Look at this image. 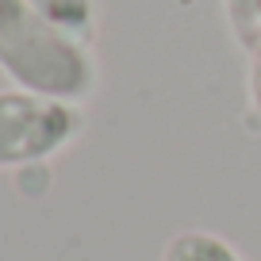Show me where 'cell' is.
Here are the masks:
<instances>
[{
	"label": "cell",
	"instance_id": "obj_1",
	"mask_svg": "<svg viewBox=\"0 0 261 261\" xmlns=\"http://www.w3.org/2000/svg\"><path fill=\"white\" fill-rule=\"evenodd\" d=\"M0 73L19 92L81 104L96 89V58L35 0H0Z\"/></svg>",
	"mask_w": 261,
	"mask_h": 261
},
{
	"label": "cell",
	"instance_id": "obj_2",
	"mask_svg": "<svg viewBox=\"0 0 261 261\" xmlns=\"http://www.w3.org/2000/svg\"><path fill=\"white\" fill-rule=\"evenodd\" d=\"M77 135H81L77 104L31 96L19 89L0 92V169L50 162Z\"/></svg>",
	"mask_w": 261,
	"mask_h": 261
},
{
	"label": "cell",
	"instance_id": "obj_3",
	"mask_svg": "<svg viewBox=\"0 0 261 261\" xmlns=\"http://www.w3.org/2000/svg\"><path fill=\"white\" fill-rule=\"evenodd\" d=\"M162 261H242V253L212 230H180L165 242Z\"/></svg>",
	"mask_w": 261,
	"mask_h": 261
},
{
	"label": "cell",
	"instance_id": "obj_4",
	"mask_svg": "<svg viewBox=\"0 0 261 261\" xmlns=\"http://www.w3.org/2000/svg\"><path fill=\"white\" fill-rule=\"evenodd\" d=\"M223 16L242 54L261 42V0H223Z\"/></svg>",
	"mask_w": 261,
	"mask_h": 261
},
{
	"label": "cell",
	"instance_id": "obj_5",
	"mask_svg": "<svg viewBox=\"0 0 261 261\" xmlns=\"http://www.w3.org/2000/svg\"><path fill=\"white\" fill-rule=\"evenodd\" d=\"M62 31L77 35L89 42L92 39V0H35Z\"/></svg>",
	"mask_w": 261,
	"mask_h": 261
},
{
	"label": "cell",
	"instance_id": "obj_6",
	"mask_svg": "<svg viewBox=\"0 0 261 261\" xmlns=\"http://www.w3.org/2000/svg\"><path fill=\"white\" fill-rule=\"evenodd\" d=\"M246 96H250V119L261 123V42L246 50Z\"/></svg>",
	"mask_w": 261,
	"mask_h": 261
}]
</instances>
